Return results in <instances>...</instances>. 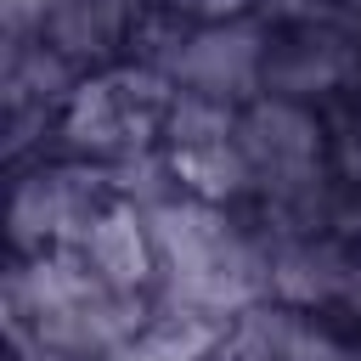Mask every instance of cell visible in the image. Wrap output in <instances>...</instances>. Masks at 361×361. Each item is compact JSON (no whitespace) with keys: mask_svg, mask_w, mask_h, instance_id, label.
I'll use <instances>...</instances> for the list:
<instances>
[{"mask_svg":"<svg viewBox=\"0 0 361 361\" xmlns=\"http://www.w3.org/2000/svg\"><path fill=\"white\" fill-rule=\"evenodd\" d=\"M169 102L175 90H152V73L130 68V73H102L90 85H79L68 96V141L85 147V152H102V158H124V152H141V141L152 130H164L169 118Z\"/></svg>","mask_w":361,"mask_h":361,"instance_id":"obj_1","label":"cell"},{"mask_svg":"<svg viewBox=\"0 0 361 361\" xmlns=\"http://www.w3.org/2000/svg\"><path fill=\"white\" fill-rule=\"evenodd\" d=\"M265 62H271V45H265V34L254 23H243V17L203 23V28L186 34L180 56L169 68V85L214 96V102H237V96H248L265 79Z\"/></svg>","mask_w":361,"mask_h":361,"instance_id":"obj_2","label":"cell"},{"mask_svg":"<svg viewBox=\"0 0 361 361\" xmlns=\"http://www.w3.org/2000/svg\"><path fill=\"white\" fill-rule=\"evenodd\" d=\"M237 147L248 152L254 180L282 192H305L322 164V130L293 96H259L237 118Z\"/></svg>","mask_w":361,"mask_h":361,"instance_id":"obj_3","label":"cell"},{"mask_svg":"<svg viewBox=\"0 0 361 361\" xmlns=\"http://www.w3.org/2000/svg\"><path fill=\"white\" fill-rule=\"evenodd\" d=\"M79 254H85L90 271H96L107 288H118V293H147V288L158 282V248H152V231H147V209L130 203V197H113V203L90 220Z\"/></svg>","mask_w":361,"mask_h":361,"instance_id":"obj_4","label":"cell"},{"mask_svg":"<svg viewBox=\"0 0 361 361\" xmlns=\"http://www.w3.org/2000/svg\"><path fill=\"white\" fill-rule=\"evenodd\" d=\"M169 180L186 192V197H203V203H226V197H243L254 186V164L248 152L231 141H203V147H175L169 152Z\"/></svg>","mask_w":361,"mask_h":361,"instance_id":"obj_5","label":"cell"},{"mask_svg":"<svg viewBox=\"0 0 361 361\" xmlns=\"http://www.w3.org/2000/svg\"><path fill=\"white\" fill-rule=\"evenodd\" d=\"M350 68H355V56H350V45L344 39H333V34H310V39H299V45H288L282 56H271L265 62V79H271V90L276 96H310V90H333L338 79H350Z\"/></svg>","mask_w":361,"mask_h":361,"instance_id":"obj_6","label":"cell"},{"mask_svg":"<svg viewBox=\"0 0 361 361\" xmlns=\"http://www.w3.org/2000/svg\"><path fill=\"white\" fill-rule=\"evenodd\" d=\"M6 90H11V107H51V102H68L79 85H73V62L56 45L11 39V51H6Z\"/></svg>","mask_w":361,"mask_h":361,"instance_id":"obj_7","label":"cell"},{"mask_svg":"<svg viewBox=\"0 0 361 361\" xmlns=\"http://www.w3.org/2000/svg\"><path fill=\"white\" fill-rule=\"evenodd\" d=\"M214 350H220V322L158 310V322H147V327H141L124 350H113L107 361H214Z\"/></svg>","mask_w":361,"mask_h":361,"instance_id":"obj_8","label":"cell"},{"mask_svg":"<svg viewBox=\"0 0 361 361\" xmlns=\"http://www.w3.org/2000/svg\"><path fill=\"white\" fill-rule=\"evenodd\" d=\"M350 282V265L327 248V243H293L271 259V293H282L288 305H316L333 299Z\"/></svg>","mask_w":361,"mask_h":361,"instance_id":"obj_9","label":"cell"},{"mask_svg":"<svg viewBox=\"0 0 361 361\" xmlns=\"http://www.w3.org/2000/svg\"><path fill=\"white\" fill-rule=\"evenodd\" d=\"M164 135H169L175 147L231 141V135H237L231 102H214V96H197V90H175V102H169V118H164Z\"/></svg>","mask_w":361,"mask_h":361,"instance_id":"obj_10","label":"cell"},{"mask_svg":"<svg viewBox=\"0 0 361 361\" xmlns=\"http://www.w3.org/2000/svg\"><path fill=\"white\" fill-rule=\"evenodd\" d=\"M45 11L51 0H0V17H6V39H28L45 28Z\"/></svg>","mask_w":361,"mask_h":361,"instance_id":"obj_11","label":"cell"},{"mask_svg":"<svg viewBox=\"0 0 361 361\" xmlns=\"http://www.w3.org/2000/svg\"><path fill=\"white\" fill-rule=\"evenodd\" d=\"M169 6H175V17H180V11H197V17H209V23H231V17L248 11V0H169Z\"/></svg>","mask_w":361,"mask_h":361,"instance_id":"obj_12","label":"cell"}]
</instances>
